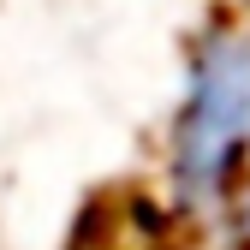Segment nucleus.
<instances>
[{"mask_svg": "<svg viewBox=\"0 0 250 250\" xmlns=\"http://www.w3.org/2000/svg\"><path fill=\"white\" fill-rule=\"evenodd\" d=\"M167 179L185 214H214L250 179V30H208L191 54Z\"/></svg>", "mask_w": 250, "mask_h": 250, "instance_id": "obj_1", "label": "nucleus"}]
</instances>
